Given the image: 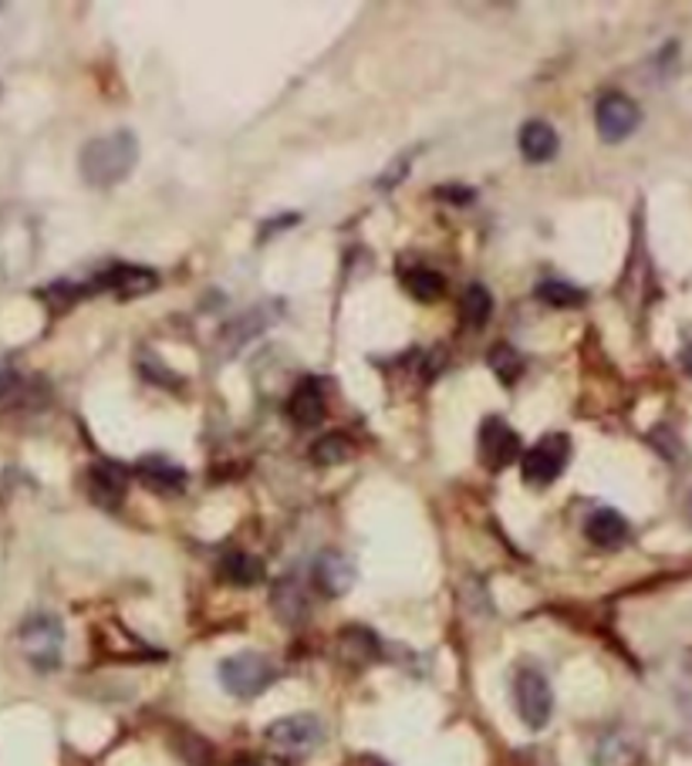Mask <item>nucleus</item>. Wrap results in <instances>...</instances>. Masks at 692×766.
<instances>
[{
	"mask_svg": "<svg viewBox=\"0 0 692 766\" xmlns=\"http://www.w3.org/2000/svg\"><path fill=\"white\" fill-rule=\"evenodd\" d=\"M139 162V139L129 129L109 132V136H98L82 149V176L88 186H116L122 183Z\"/></svg>",
	"mask_w": 692,
	"mask_h": 766,
	"instance_id": "nucleus-1",
	"label": "nucleus"
},
{
	"mask_svg": "<svg viewBox=\"0 0 692 766\" xmlns=\"http://www.w3.org/2000/svg\"><path fill=\"white\" fill-rule=\"evenodd\" d=\"M18 645H21V655L37 672H51V669L62 666L65 628L55 615L37 612V615L24 618V625L18 628Z\"/></svg>",
	"mask_w": 692,
	"mask_h": 766,
	"instance_id": "nucleus-2",
	"label": "nucleus"
},
{
	"mask_svg": "<svg viewBox=\"0 0 692 766\" xmlns=\"http://www.w3.org/2000/svg\"><path fill=\"white\" fill-rule=\"evenodd\" d=\"M274 679H278V666L260 651H240V655H230V659L220 662L224 689L230 695H240V699L260 695L263 689L274 686Z\"/></svg>",
	"mask_w": 692,
	"mask_h": 766,
	"instance_id": "nucleus-3",
	"label": "nucleus"
},
{
	"mask_svg": "<svg viewBox=\"0 0 692 766\" xmlns=\"http://www.w3.org/2000/svg\"><path fill=\"white\" fill-rule=\"evenodd\" d=\"M263 740L268 746L281 756H307L311 749L322 746L325 740V723L311 716V713H298V716H284L278 723H271L263 730Z\"/></svg>",
	"mask_w": 692,
	"mask_h": 766,
	"instance_id": "nucleus-4",
	"label": "nucleus"
},
{
	"mask_svg": "<svg viewBox=\"0 0 692 766\" xmlns=\"http://www.w3.org/2000/svg\"><path fill=\"white\" fill-rule=\"evenodd\" d=\"M513 702L517 713L530 730H544L551 723L554 713V692L551 682L544 679V672L538 669H520L513 679Z\"/></svg>",
	"mask_w": 692,
	"mask_h": 766,
	"instance_id": "nucleus-5",
	"label": "nucleus"
},
{
	"mask_svg": "<svg viewBox=\"0 0 692 766\" xmlns=\"http://www.w3.org/2000/svg\"><path fill=\"white\" fill-rule=\"evenodd\" d=\"M567 460H571V440H567V435H561V432L544 435L534 450H527L520 456L523 483L527 486H551L561 476V470L567 466Z\"/></svg>",
	"mask_w": 692,
	"mask_h": 766,
	"instance_id": "nucleus-6",
	"label": "nucleus"
},
{
	"mask_svg": "<svg viewBox=\"0 0 692 766\" xmlns=\"http://www.w3.org/2000/svg\"><path fill=\"white\" fill-rule=\"evenodd\" d=\"M595 126H598L602 142H608V145L625 142L638 126H642V108L621 91H608L595 105Z\"/></svg>",
	"mask_w": 692,
	"mask_h": 766,
	"instance_id": "nucleus-7",
	"label": "nucleus"
},
{
	"mask_svg": "<svg viewBox=\"0 0 692 766\" xmlns=\"http://www.w3.org/2000/svg\"><path fill=\"white\" fill-rule=\"evenodd\" d=\"M476 443H480V463L494 473L507 470L510 463L520 460V440L517 432L500 419V416H490L480 422V435H476Z\"/></svg>",
	"mask_w": 692,
	"mask_h": 766,
	"instance_id": "nucleus-8",
	"label": "nucleus"
},
{
	"mask_svg": "<svg viewBox=\"0 0 692 766\" xmlns=\"http://www.w3.org/2000/svg\"><path fill=\"white\" fill-rule=\"evenodd\" d=\"M101 291H112L116 298L129 301V298H142L149 291L159 288V273L149 270V267H139V263H116L101 273V278L95 281Z\"/></svg>",
	"mask_w": 692,
	"mask_h": 766,
	"instance_id": "nucleus-9",
	"label": "nucleus"
},
{
	"mask_svg": "<svg viewBox=\"0 0 692 766\" xmlns=\"http://www.w3.org/2000/svg\"><path fill=\"white\" fill-rule=\"evenodd\" d=\"M355 564L342 554V551H325V554H317L314 561V584L317 591H322L325 597H342L352 591L355 584Z\"/></svg>",
	"mask_w": 692,
	"mask_h": 766,
	"instance_id": "nucleus-10",
	"label": "nucleus"
},
{
	"mask_svg": "<svg viewBox=\"0 0 692 766\" xmlns=\"http://www.w3.org/2000/svg\"><path fill=\"white\" fill-rule=\"evenodd\" d=\"M129 486V473L116 463H95L88 470V494L98 507H119Z\"/></svg>",
	"mask_w": 692,
	"mask_h": 766,
	"instance_id": "nucleus-11",
	"label": "nucleus"
},
{
	"mask_svg": "<svg viewBox=\"0 0 692 766\" xmlns=\"http://www.w3.org/2000/svg\"><path fill=\"white\" fill-rule=\"evenodd\" d=\"M288 416L301 425V429H311L325 419V386L317 378H301L298 389L291 392V402H288Z\"/></svg>",
	"mask_w": 692,
	"mask_h": 766,
	"instance_id": "nucleus-12",
	"label": "nucleus"
},
{
	"mask_svg": "<svg viewBox=\"0 0 692 766\" xmlns=\"http://www.w3.org/2000/svg\"><path fill=\"white\" fill-rule=\"evenodd\" d=\"M136 476L149 489H155V494H180V489H186V470H180L176 463H170L163 456H145L136 466Z\"/></svg>",
	"mask_w": 692,
	"mask_h": 766,
	"instance_id": "nucleus-13",
	"label": "nucleus"
},
{
	"mask_svg": "<svg viewBox=\"0 0 692 766\" xmlns=\"http://www.w3.org/2000/svg\"><path fill=\"white\" fill-rule=\"evenodd\" d=\"M561 149V139L554 132L551 122L544 119H530L523 129H520V152L527 162H551Z\"/></svg>",
	"mask_w": 692,
	"mask_h": 766,
	"instance_id": "nucleus-14",
	"label": "nucleus"
},
{
	"mask_svg": "<svg viewBox=\"0 0 692 766\" xmlns=\"http://www.w3.org/2000/svg\"><path fill=\"white\" fill-rule=\"evenodd\" d=\"M584 533H588V540L595 547H602V551H615V547H621L628 540V520L612 510V507H602L588 517V524H584Z\"/></svg>",
	"mask_w": 692,
	"mask_h": 766,
	"instance_id": "nucleus-15",
	"label": "nucleus"
},
{
	"mask_svg": "<svg viewBox=\"0 0 692 766\" xmlns=\"http://www.w3.org/2000/svg\"><path fill=\"white\" fill-rule=\"evenodd\" d=\"M271 608L284 625H301L307 618V594L298 584V578H281L271 591Z\"/></svg>",
	"mask_w": 692,
	"mask_h": 766,
	"instance_id": "nucleus-16",
	"label": "nucleus"
},
{
	"mask_svg": "<svg viewBox=\"0 0 692 766\" xmlns=\"http://www.w3.org/2000/svg\"><path fill=\"white\" fill-rule=\"evenodd\" d=\"M220 578L237 587H253L263 581V561L247 551H227L220 558Z\"/></svg>",
	"mask_w": 692,
	"mask_h": 766,
	"instance_id": "nucleus-17",
	"label": "nucleus"
},
{
	"mask_svg": "<svg viewBox=\"0 0 692 766\" xmlns=\"http://www.w3.org/2000/svg\"><path fill=\"white\" fill-rule=\"evenodd\" d=\"M402 288L415 301L433 304V301H440L446 294V278H443L440 270H433V267H409V270H402Z\"/></svg>",
	"mask_w": 692,
	"mask_h": 766,
	"instance_id": "nucleus-18",
	"label": "nucleus"
},
{
	"mask_svg": "<svg viewBox=\"0 0 692 766\" xmlns=\"http://www.w3.org/2000/svg\"><path fill=\"white\" fill-rule=\"evenodd\" d=\"M263 314H268V311H263V308H253V311H247V314H240L237 321H230L227 324V332H224V342H227V348L230 352H240L250 338H257L260 332H263V327H268L274 317H263Z\"/></svg>",
	"mask_w": 692,
	"mask_h": 766,
	"instance_id": "nucleus-19",
	"label": "nucleus"
},
{
	"mask_svg": "<svg viewBox=\"0 0 692 766\" xmlns=\"http://www.w3.org/2000/svg\"><path fill=\"white\" fill-rule=\"evenodd\" d=\"M459 314L469 327H484L494 314V294L484 284H466L459 298Z\"/></svg>",
	"mask_w": 692,
	"mask_h": 766,
	"instance_id": "nucleus-20",
	"label": "nucleus"
},
{
	"mask_svg": "<svg viewBox=\"0 0 692 766\" xmlns=\"http://www.w3.org/2000/svg\"><path fill=\"white\" fill-rule=\"evenodd\" d=\"M342 651L355 662H368V659H376V655H379V638L371 635L368 628H358V625L345 628L342 632Z\"/></svg>",
	"mask_w": 692,
	"mask_h": 766,
	"instance_id": "nucleus-21",
	"label": "nucleus"
},
{
	"mask_svg": "<svg viewBox=\"0 0 692 766\" xmlns=\"http://www.w3.org/2000/svg\"><path fill=\"white\" fill-rule=\"evenodd\" d=\"M348 456H352V443L345 440V435H338V432L322 435V440H317V443L311 446V460H314L317 466H338V463H345Z\"/></svg>",
	"mask_w": 692,
	"mask_h": 766,
	"instance_id": "nucleus-22",
	"label": "nucleus"
},
{
	"mask_svg": "<svg viewBox=\"0 0 692 766\" xmlns=\"http://www.w3.org/2000/svg\"><path fill=\"white\" fill-rule=\"evenodd\" d=\"M538 301H544L551 308H581L584 301H588V294L567 281H544L538 288Z\"/></svg>",
	"mask_w": 692,
	"mask_h": 766,
	"instance_id": "nucleus-23",
	"label": "nucleus"
},
{
	"mask_svg": "<svg viewBox=\"0 0 692 766\" xmlns=\"http://www.w3.org/2000/svg\"><path fill=\"white\" fill-rule=\"evenodd\" d=\"M490 368H494V375L500 378V381H507V386H513V381L520 378V371H523V358H520V352L513 348V345H494L490 348Z\"/></svg>",
	"mask_w": 692,
	"mask_h": 766,
	"instance_id": "nucleus-24",
	"label": "nucleus"
},
{
	"mask_svg": "<svg viewBox=\"0 0 692 766\" xmlns=\"http://www.w3.org/2000/svg\"><path fill=\"white\" fill-rule=\"evenodd\" d=\"M163 368H166V365L159 362V358H155V362H152V358H142V375H145V378H152V381L159 378V381H163V386L176 389V386H180V378H176V375H166Z\"/></svg>",
	"mask_w": 692,
	"mask_h": 766,
	"instance_id": "nucleus-25",
	"label": "nucleus"
},
{
	"mask_svg": "<svg viewBox=\"0 0 692 766\" xmlns=\"http://www.w3.org/2000/svg\"><path fill=\"white\" fill-rule=\"evenodd\" d=\"M436 196L453 199V203H469V199H473V190H463V186H443V190H436Z\"/></svg>",
	"mask_w": 692,
	"mask_h": 766,
	"instance_id": "nucleus-26",
	"label": "nucleus"
},
{
	"mask_svg": "<svg viewBox=\"0 0 692 766\" xmlns=\"http://www.w3.org/2000/svg\"><path fill=\"white\" fill-rule=\"evenodd\" d=\"M18 386V378H14V371L8 368V365H0V396H8L11 389Z\"/></svg>",
	"mask_w": 692,
	"mask_h": 766,
	"instance_id": "nucleus-27",
	"label": "nucleus"
},
{
	"mask_svg": "<svg viewBox=\"0 0 692 766\" xmlns=\"http://www.w3.org/2000/svg\"><path fill=\"white\" fill-rule=\"evenodd\" d=\"M682 368H685V371H689V378H692V342L682 348Z\"/></svg>",
	"mask_w": 692,
	"mask_h": 766,
	"instance_id": "nucleus-28",
	"label": "nucleus"
},
{
	"mask_svg": "<svg viewBox=\"0 0 692 766\" xmlns=\"http://www.w3.org/2000/svg\"><path fill=\"white\" fill-rule=\"evenodd\" d=\"M685 517H689V524H692V489H689V497H685Z\"/></svg>",
	"mask_w": 692,
	"mask_h": 766,
	"instance_id": "nucleus-29",
	"label": "nucleus"
},
{
	"mask_svg": "<svg viewBox=\"0 0 692 766\" xmlns=\"http://www.w3.org/2000/svg\"><path fill=\"white\" fill-rule=\"evenodd\" d=\"M237 766H260V763H253V759H240Z\"/></svg>",
	"mask_w": 692,
	"mask_h": 766,
	"instance_id": "nucleus-30",
	"label": "nucleus"
},
{
	"mask_svg": "<svg viewBox=\"0 0 692 766\" xmlns=\"http://www.w3.org/2000/svg\"><path fill=\"white\" fill-rule=\"evenodd\" d=\"M376 766H382V763H376Z\"/></svg>",
	"mask_w": 692,
	"mask_h": 766,
	"instance_id": "nucleus-31",
	"label": "nucleus"
}]
</instances>
